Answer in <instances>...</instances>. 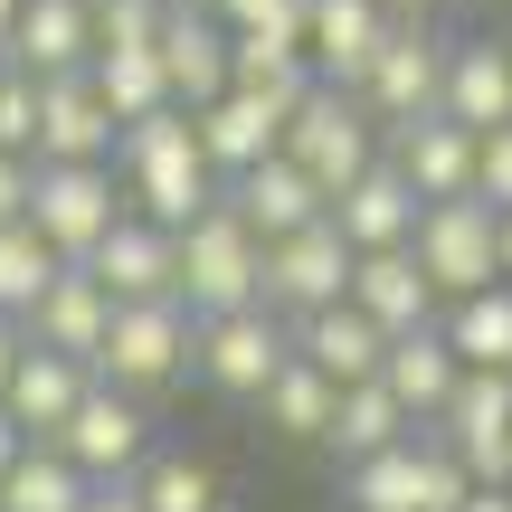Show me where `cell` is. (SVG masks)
<instances>
[{
	"instance_id": "1",
	"label": "cell",
	"mask_w": 512,
	"mask_h": 512,
	"mask_svg": "<svg viewBox=\"0 0 512 512\" xmlns=\"http://www.w3.org/2000/svg\"><path fill=\"white\" fill-rule=\"evenodd\" d=\"M114 162H124V200H143V219L171 228V238H190V228L228 200L219 171H209V152H200V124H190L181 105L152 114V124H133Z\"/></svg>"
},
{
	"instance_id": "2",
	"label": "cell",
	"mask_w": 512,
	"mask_h": 512,
	"mask_svg": "<svg viewBox=\"0 0 512 512\" xmlns=\"http://www.w3.org/2000/svg\"><path fill=\"white\" fill-rule=\"evenodd\" d=\"M181 304H190V323H228V313L266 304V238L228 200L181 238Z\"/></svg>"
},
{
	"instance_id": "3",
	"label": "cell",
	"mask_w": 512,
	"mask_h": 512,
	"mask_svg": "<svg viewBox=\"0 0 512 512\" xmlns=\"http://www.w3.org/2000/svg\"><path fill=\"white\" fill-rule=\"evenodd\" d=\"M285 162L304 171L323 200H342L351 181H370V171H380V124L361 114V95L313 86L304 105H294V124H285Z\"/></svg>"
},
{
	"instance_id": "4",
	"label": "cell",
	"mask_w": 512,
	"mask_h": 512,
	"mask_svg": "<svg viewBox=\"0 0 512 512\" xmlns=\"http://www.w3.org/2000/svg\"><path fill=\"white\" fill-rule=\"evenodd\" d=\"M418 275L437 285V304H475V294L503 285V219L484 200H446L418 219Z\"/></svg>"
},
{
	"instance_id": "5",
	"label": "cell",
	"mask_w": 512,
	"mask_h": 512,
	"mask_svg": "<svg viewBox=\"0 0 512 512\" xmlns=\"http://www.w3.org/2000/svg\"><path fill=\"white\" fill-rule=\"evenodd\" d=\"M190 361H200L190 304H114V342H105V361H95V380L124 389V399H152V389H171Z\"/></svg>"
},
{
	"instance_id": "6",
	"label": "cell",
	"mask_w": 512,
	"mask_h": 512,
	"mask_svg": "<svg viewBox=\"0 0 512 512\" xmlns=\"http://www.w3.org/2000/svg\"><path fill=\"white\" fill-rule=\"evenodd\" d=\"M133 209H124V190H114V171L95 162V171H67V162H38V181H29V228L48 238L67 266H86L95 247L124 228Z\"/></svg>"
},
{
	"instance_id": "7",
	"label": "cell",
	"mask_w": 512,
	"mask_h": 512,
	"mask_svg": "<svg viewBox=\"0 0 512 512\" xmlns=\"http://www.w3.org/2000/svg\"><path fill=\"white\" fill-rule=\"evenodd\" d=\"M475 494H484V484L465 475L427 427H418L408 446H389V456L351 465V503H361V512H465Z\"/></svg>"
},
{
	"instance_id": "8",
	"label": "cell",
	"mask_w": 512,
	"mask_h": 512,
	"mask_svg": "<svg viewBox=\"0 0 512 512\" xmlns=\"http://www.w3.org/2000/svg\"><path fill=\"white\" fill-rule=\"evenodd\" d=\"M351 238L342 228H304V238H285V247H266V313L275 323H313V313H332V304H351Z\"/></svg>"
},
{
	"instance_id": "9",
	"label": "cell",
	"mask_w": 512,
	"mask_h": 512,
	"mask_svg": "<svg viewBox=\"0 0 512 512\" xmlns=\"http://www.w3.org/2000/svg\"><path fill=\"white\" fill-rule=\"evenodd\" d=\"M57 456H67L86 484H133V475L152 465V418H143V399H124V389L95 380L86 408L67 418V437H57Z\"/></svg>"
},
{
	"instance_id": "10",
	"label": "cell",
	"mask_w": 512,
	"mask_h": 512,
	"mask_svg": "<svg viewBox=\"0 0 512 512\" xmlns=\"http://www.w3.org/2000/svg\"><path fill=\"white\" fill-rule=\"evenodd\" d=\"M361 114H370V124H389V133H408V124H427V114H446V38L389 29L380 67H370V86H361Z\"/></svg>"
},
{
	"instance_id": "11",
	"label": "cell",
	"mask_w": 512,
	"mask_h": 512,
	"mask_svg": "<svg viewBox=\"0 0 512 512\" xmlns=\"http://www.w3.org/2000/svg\"><path fill=\"white\" fill-rule=\"evenodd\" d=\"M427 437H437L475 484H512V380H494V370H465L456 408H446Z\"/></svg>"
},
{
	"instance_id": "12",
	"label": "cell",
	"mask_w": 512,
	"mask_h": 512,
	"mask_svg": "<svg viewBox=\"0 0 512 512\" xmlns=\"http://www.w3.org/2000/svg\"><path fill=\"white\" fill-rule=\"evenodd\" d=\"M389 29H399V19H389L380 0H313L304 10V57H313V76H323L332 95H361L370 67H380V48H389Z\"/></svg>"
},
{
	"instance_id": "13",
	"label": "cell",
	"mask_w": 512,
	"mask_h": 512,
	"mask_svg": "<svg viewBox=\"0 0 512 512\" xmlns=\"http://www.w3.org/2000/svg\"><path fill=\"white\" fill-rule=\"evenodd\" d=\"M285 361H294V342H285V323H275L266 304L228 313V323H200V380L228 389V399H266V389L285 380Z\"/></svg>"
},
{
	"instance_id": "14",
	"label": "cell",
	"mask_w": 512,
	"mask_h": 512,
	"mask_svg": "<svg viewBox=\"0 0 512 512\" xmlns=\"http://www.w3.org/2000/svg\"><path fill=\"white\" fill-rule=\"evenodd\" d=\"M389 171H399V181L418 190L427 209H446V200H475V171H484V133H465L456 114H427V124L389 133Z\"/></svg>"
},
{
	"instance_id": "15",
	"label": "cell",
	"mask_w": 512,
	"mask_h": 512,
	"mask_svg": "<svg viewBox=\"0 0 512 512\" xmlns=\"http://www.w3.org/2000/svg\"><path fill=\"white\" fill-rule=\"evenodd\" d=\"M86 275L114 294V304H181V238H171V228H152L143 209H133V219L86 256Z\"/></svg>"
},
{
	"instance_id": "16",
	"label": "cell",
	"mask_w": 512,
	"mask_h": 512,
	"mask_svg": "<svg viewBox=\"0 0 512 512\" xmlns=\"http://www.w3.org/2000/svg\"><path fill=\"white\" fill-rule=\"evenodd\" d=\"M124 152V124L105 114V95H95V76H57V86H38V162H67V171H95Z\"/></svg>"
},
{
	"instance_id": "17",
	"label": "cell",
	"mask_w": 512,
	"mask_h": 512,
	"mask_svg": "<svg viewBox=\"0 0 512 512\" xmlns=\"http://www.w3.org/2000/svg\"><path fill=\"white\" fill-rule=\"evenodd\" d=\"M86 389H95V370H86V361H57V351H19L10 389H0V418H10L29 446H57V437H67V418L86 408Z\"/></svg>"
},
{
	"instance_id": "18",
	"label": "cell",
	"mask_w": 512,
	"mask_h": 512,
	"mask_svg": "<svg viewBox=\"0 0 512 512\" xmlns=\"http://www.w3.org/2000/svg\"><path fill=\"white\" fill-rule=\"evenodd\" d=\"M162 67H171V105H181V114H209L219 95H238V38H228L209 10H171Z\"/></svg>"
},
{
	"instance_id": "19",
	"label": "cell",
	"mask_w": 512,
	"mask_h": 512,
	"mask_svg": "<svg viewBox=\"0 0 512 512\" xmlns=\"http://www.w3.org/2000/svg\"><path fill=\"white\" fill-rule=\"evenodd\" d=\"M19 332H29V351H57V361H86L95 370V361H105V342H114V294L95 285L86 266H67L48 285V304H38Z\"/></svg>"
},
{
	"instance_id": "20",
	"label": "cell",
	"mask_w": 512,
	"mask_h": 512,
	"mask_svg": "<svg viewBox=\"0 0 512 512\" xmlns=\"http://www.w3.org/2000/svg\"><path fill=\"white\" fill-rule=\"evenodd\" d=\"M190 124H200V152H209V171H219V190H228V181H247L256 162L285 152L294 105H275V95H219V105L190 114Z\"/></svg>"
},
{
	"instance_id": "21",
	"label": "cell",
	"mask_w": 512,
	"mask_h": 512,
	"mask_svg": "<svg viewBox=\"0 0 512 512\" xmlns=\"http://www.w3.org/2000/svg\"><path fill=\"white\" fill-rule=\"evenodd\" d=\"M10 67L57 86V76H95V0H29L10 38Z\"/></svg>"
},
{
	"instance_id": "22",
	"label": "cell",
	"mask_w": 512,
	"mask_h": 512,
	"mask_svg": "<svg viewBox=\"0 0 512 512\" xmlns=\"http://www.w3.org/2000/svg\"><path fill=\"white\" fill-rule=\"evenodd\" d=\"M418 219H427V200H418L389 162L332 200V228L351 238V256H399V247H418Z\"/></svg>"
},
{
	"instance_id": "23",
	"label": "cell",
	"mask_w": 512,
	"mask_h": 512,
	"mask_svg": "<svg viewBox=\"0 0 512 512\" xmlns=\"http://www.w3.org/2000/svg\"><path fill=\"white\" fill-rule=\"evenodd\" d=\"M228 209H238V219H247L266 247H285V238H304V228H323V219H332V200L285 162V152H275V162H256L247 181H228Z\"/></svg>"
},
{
	"instance_id": "24",
	"label": "cell",
	"mask_w": 512,
	"mask_h": 512,
	"mask_svg": "<svg viewBox=\"0 0 512 512\" xmlns=\"http://www.w3.org/2000/svg\"><path fill=\"white\" fill-rule=\"evenodd\" d=\"M294 361H313L332 389H361V380L389 370V332L370 323L361 304H332V313H313V323H294Z\"/></svg>"
},
{
	"instance_id": "25",
	"label": "cell",
	"mask_w": 512,
	"mask_h": 512,
	"mask_svg": "<svg viewBox=\"0 0 512 512\" xmlns=\"http://www.w3.org/2000/svg\"><path fill=\"white\" fill-rule=\"evenodd\" d=\"M389 399L408 408V427H437L446 408H456V389H465V361H456V342H446V323H427V332H408V342H389Z\"/></svg>"
},
{
	"instance_id": "26",
	"label": "cell",
	"mask_w": 512,
	"mask_h": 512,
	"mask_svg": "<svg viewBox=\"0 0 512 512\" xmlns=\"http://www.w3.org/2000/svg\"><path fill=\"white\" fill-rule=\"evenodd\" d=\"M446 114L465 133L512 124V48L503 38H446Z\"/></svg>"
},
{
	"instance_id": "27",
	"label": "cell",
	"mask_w": 512,
	"mask_h": 512,
	"mask_svg": "<svg viewBox=\"0 0 512 512\" xmlns=\"http://www.w3.org/2000/svg\"><path fill=\"white\" fill-rule=\"evenodd\" d=\"M351 304L370 313V323L389 332V342H408V332H427V323H446V304H437V285L418 275V256H361L351 266Z\"/></svg>"
},
{
	"instance_id": "28",
	"label": "cell",
	"mask_w": 512,
	"mask_h": 512,
	"mask_svg": "<svg viewBox=\"0 0 512 512\" xmlns=\"http://www.w3.org/2000/svg\"><path fill=\"white\" fill-rule=\"evenodd\" d=\"M67 275V256H57L48 238H38L29 219L0 228V323H29L38 304H48V285Z\"/></svg>"
},
{
	"instance_id": "29",
	"label": "cell",
	"mask_w": 512,
	"mask_h": 512,
	"mask_svg": "<svg viewBox=\"0 0 512 512\" xmlns=\"http://www.w3.org/2000/svg\"><path fill=\"white\" fill-rule=\"evenodd\" d=\"M418 427H408V408L389 399V380H361V389H342V418H332V446H342L351 465H370V456H389V446H408Z\"/></svg>"
},
{
	"instance_id": "30",
	"label": "cell",
	"mask_w": 512,
	"mask_h": 512,
	"mask_svg": "<svg viewBox=\"0 0 512 512\" xmlns=\"http://www.w3.org/2000/svg\"><path fill=\"white\" fill-rule=\"evenodd\" d=\"M446 342H456L465 370H494V380H512V285L475 294V304H446Z\"/></svg>"
},
{
	"instance_id": "31",
	"label": "cell",
	"mask_w": 512,
	"mask_h": 512,
	"mask_svg": "<svg viewBox=\"0 0 512 512\" xmlns=\"http://www.w3.org/2000/svg\"><path fill=\"white\" fill-rule=\"evenodd\" d=\"M95 95H105V114L114 124H152V114H171V67H162V48H143V57H95Z\"/></svg>"
},
{
	"instance_id": "32",
	"label": "cell",
	"mask_w": 512,
	"mask_h": 512,
	"mask_svg": "<svg viewBox=\"0 0 512 512\" xmlns=\"http://www.w3.org/2000/svg\"><path fill=\"white\" fill-rule=\"evenodd\" d=\"M95 503V484L76 475L57 446H29V456L10 465V484H0V512H86Z\"/></svg>"
},
{
	"instance_id": "33",
	"label": "cell",
	"mask_w": 512,
	"mask_h": 512,
	"mask_svg": "<svg viewBox=\"0 0 512 512\" xmlns=\"http://www.w3.org/2000/svg\"><path fill=\"white\" fill-rule=\"evenodd\" d=\"M256 408H266L275 437H332V418H342V389H332L313 361H285V380H275Z\"/></svg>"
},
{
	"instance_id": "34",
	"label": "cell",
	"mask_w": 512,
	"mask_h": 512,
	"mask_svg": "<svg viewBox=\"0 0 512 512\" xmlns=\"http://www.w3.org/2000/svg\"><path fill=\"white\" fill-rule=\"evenodd\" d=\"M133 494H143V512H219V475L200 456H152L133 475Z\"/></svg>"
},
{
	"instance_id": "35",
	"label": "cell",
	"mask_w": 512,
	"mask_h": 512,
	"mask_svg": "<svg viewBox=\"0 0 512 512\" xmlns=\"http://www.w3.org/2000/svg\"><path fill=\"white\" fill-rule=\"evenodd\" d=\"M162 29H171L162 0H95V57H143L162 48Z\"/></svg>"
},
{
	"instance_id": "36",
	"label": "cell",
	"mask_w": 512,
	"mask_h": 512,
	"mask_svg": "<svg viewBox=\"0 0 512 512\" xmlns=\"http://www.w3.org/2000/svg\"><path fill=\"white\" fill-rule=\"evenodd\" d=\"M304 10L313 0H209V19L228 38H304Z\"/></svg>"
},
{
	"instance_id": "37",
	"label": "cell",
	"mask_w": 512,
	"mask_h": 512,
	"mask_svg": "<svg viewBox=\"0 0 512 512\" xmlns=\"http://www.w3.org/2000/svg\"><path fill=\"white\" fill-rule=\"evenodd\" d=\"M0 152L38 162V76H19V67H0Z\"/></svg>"
},
{
	"instance_id": "38",
	"label": "cell",
	"mask_w": 512,
	"mask_h": 512,
	"mask_svg": "<svg viewBox=\"0 0 512 512\" xmlns=\"http://www.w3.org/2000/svg\"><path fill=\"white\" fill-rule=\"evenodd\" d=\"M475 200L494 209V219H512V124L484 133V171H475Z\"/></svg>"
},
{
	"instance_id": "39",
	"label": "cell",
	"mask_w": 512,
	"mask_h": 512,
	"mask_svg": "<svg viewBox=\"0 0 512 512\" xmlns=\"http://www.w3.org/2000/svg\"><path fill=\"white\" fill-rule=\"evenodd\" d=\"M29 181H38V162H10V152H0V228L29 219Z\"/></svg>"
},
{
	"instance_id": "40",
	"label": "cell",
	"mask_w": 512,
	"mask_h": 512,
	"mask_svg": "<svg viewBox=\"0 0 512 512\" xmlns=\"http://www.w3.org/2000/svg\"><path fill=\"white\" fill-rule=\"evenodd\" d=\"M86 512H143V494H133V484H95Z\"/></svg>"
},
{
	"instance_id": "41",
	"label": "cell",
	"mask_w": 512,
	"mask_h": 512,
	"mask_svg": "<svg viewBox=\"0 0 512 512\" xmlns=\"http://www.w3.org/2000/svg\"><path fill=\"white\" fill-rule=\"evenodd\" d=\"M389 19H399V29H427V19H437V0H380Z\"/></svg>"
},
{
	"instance_id": "42",
	"label": "cell",
	"mask_w": 512,
	"mask_h": 512,
	"mask_svg": "<svg viewBox=\"0 0 512 512\" xmlns=\"http://www.w3.org/2000/svg\"><path fill=\"white\" fill-rule=\"evenodd\" d=\"M19 351H29V332H19V323H0V389H10V370H19Z\"/></svg>"
},
{
	"instance_id": "43",
	"label": "cell",
	"mask_w": 512,
	"mask_h": 512,
	"mask_svg": "<svg viewBox=\"0 0 512 512\" xmlns=\"http://www.w3.org/2000/svg\"><path fill=\"white\" fill-rule=\"evenodd\" d=\"M19 456H29V437H19V427L0 418V484H10V465H19Z\"/></svg>"
},
{
	"instance_id": "44",
	"label": "cell",
	"mask_w": 512,
	"mask_h": 512,
	"mask_svg": "<svg viewBox=\"0 0 512 512\" xmlns=\"http://www.w3.org/2000/svg\"><path fill=\"white\" fill-rule=\"evenodd\" d=\"M19 10H29V0H0V67H10V38H19Z\"/></svg>"
},
{
	"instance_id": "45",
	"label": "cell",
	"mask_w": 512,
	"mask_h": 512,
	"mask_svg": "<svg viewBox=\"0 0 512 512\" xmlns=\"http://www.w3.org/2000/svg\"><path fill=\"white\" fill-rule=\"evenodd\" d=\"M465 512H512V484H484V494L465 503Z\"/></svg>"
},
{
	"instance_id": "46",
	"label": "cell",
	"mask_w": 512,
	"mask_h": 512,
	"mask_svg": "<svg viewBox=\"0 0 512 512\" xmlns=\"http://www.w3.org/2000/svg\"><path fill=\"white\" fill-rule=\"evenodd\" d=\"M503 285H512V219H503Z\"/></svg>"
},
{
	"instance_id": "47",
	"label": "cell",
	"mask_w": 512,
	"mask_h": 512,
	"mask_svg": "<svg viewBox=\"0 0 512 512\" xmlns=\"http://www.w3.org/2000/svg\"><path fill=\"white\" fill-rule=\"evenodd\" d=\"M162 10H209V0H162Z\"/></svg>"
},
{
	"instance_id": "48",
	"label": "cell",
	"mask_w": 512,
	"mask_h": 512,
	"mask_svg": "<svg viewBox=\"0 0 512 512\" xmlns=\"http://www.w3.org/2000/svg\"><path fill=\"white\" fill-rule=\"evenodd\" d=\"M503 48H512V38H503Z\"/></svg>"
}]
</instances>
